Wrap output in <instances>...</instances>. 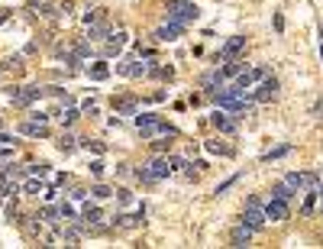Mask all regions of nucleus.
I'll list each match as a JSON object with an SVG mask.
<instances>
[{"label": "nucleus", "mask_w": 323, "mask_h": 249, "mask_svg": "<svg viewBox=\"0 0 323 249\" xmlns=\"http://www.w3.org/2000/svg\"><path fill=\"white\" fill-rule=\"evenodd\" d=\"M136 130H139L142 139H155V136H165V133H168V136H178V130L168 126L159 113H139V117H136Z\"/></svg>", "instance_id": "1"}, {"label": "nucleus", "mask_w": 323, "mask_h": 249, "mask_svg": "<svg viewBox=\"0 0 323 249\" xmlns=\"http://www.w3.org/2000/svg\"><path fill=\"white\" fill-rule=\"evenodd\" d=\"M171 162H168V156L162 159V156H155V159H149L146 165H142V168L136 171L139 175V181H146V185H155V181H162V178H168L171 175Z\"/></svg>", "instance_id": "2"}, {"label": "nucleus", "mask_w": 323, "mask_h": 249, "mask_svg": "<svg viewBox=\"0 0 323 249\" xmlns=\"http://www.w3.org/2000/svg\"><path fill=\"white\" fill-rule=\"evenodd\" d=\"M165 16L175 20V23H194L200 16V7L194 0H168V3H165Z\"/></svg>", "instance_id": "3"}, {"label": "nucleus", "mask_w": 323, "mask_h": 249, "mask_svg": "<svg viewBox=\"0 0 323 249\" xmlns=\"http://www.w3.org/2000/svg\"><path fill=\"white\" fill-rule=\"evenodd\" d=\"M278 97V78L275 75H265V78L259 81V87L252 91V101L255 104H269V101H275Z\"/></svg>", "instance_id": "4"}, {"label": "nucleus", "mask_w": 323, "mask_h": 249, "mask_svg": "<svg viewBox=\"0 0 323 249\" xmlns=\"http://www.w3.org/2000/svg\"><path fill=\"white\" fill-rule=\"evenodd\" d=\"M246 52V36H230L216 55V62H230V58H239V55Z\"/></svg>", "instance_id": "5"}, {"label": "nucleus", "mask_w": 323, "mask_h": 249, "mask_svg": "<svg viewBox=\"0 0 323 249\" xmlns=\"http://www.w3.org/2000/svg\"><path fill=\"white\" fill-rule=\"evenodd\" d=\"M110 32H113V29H110L107 16H104V10H100V13L94 16L91 23H87V39H91V42H100V39H107Z\"/></svg>", "instance_id": "6"}, {"label": "nucleus", "mask_w": 323, "mask_h": 249, "mask_svg": "<svg viewBox=\"0 0 323 249\" xmlns=\"http://www.w3.org/2000/svg\"><path fill=\"white\" fill-rule=\"evenodd\" d=\"M185 26L188 23H175V20H168V23H162L159 29H155V39H159V42H178L181 36H185Z\"/></svg>", "instance_id": "7"}, {"label": "nucleus", "mask_w": 323, "mask_h": 249, "mask_svg": "<svg viewBox=\"0 0 323 249\" xmlns=\"http://www.w3.org/2000/svg\"><path fill=\"white\" fill-rule=\"evenodd\" d=\"M42 87H32V84H26V87H13V91H10V97H13V104H20V107H29L32 101H39V97H42Z\"/></svg>", "instance_id": "8"}, {"label": "nucleus", "mask_w": 323, "mask_h": 249, "mask_svg": "<svg viewBox=\"0 0 323 249\" xmlns=\"http://www.w3.org/2000/svg\"><path fill=\"white\" fill-rule=\"evenodd\" d=\"M265 217H269L271 223H281V220H288V217H291L288 201H281V197H271V201L265 204Z\"/></svg>", "instance_id": "9"}, {"label": "nucleus", "mask_w": 323, "mask_h": 249, "mask_svg": "<svg viewBox=\"0 0 323 249\" xmlns=\"http://www.w3.org/2000/svg\"><path fill=\"white\" fill-rule=\"evenodd\" d=\"M252 226H246V223H236L230 230V246H236V249H242V246H249V243H252Z\"/></svg>", "instance_id": "10"}, {"label": "nucleus", "mask_w": 323, "mask_h": 249, "mask_svg": "<svg viewBox=\"0 0 323 249\" xmlns=\"http://www.w3.org/2000/svg\"><path fill=\"white\" fill-rule=\"evenodd\" d=\"M265 220H269V217H265V207H246V210H242V220H239V223L252 226L255 233H259L262 226H265Z\"/></svg>", "instance_id": "11"}, {"label": "nucleus", "mask_w": 323, "mask_h": 249, "mask_svg": "<svg viewBox=\"0 0 323 249\" xmlns=\"http://www.w3.org/2000/svg\"><path fill=\"white\" fill-rule=\"evenodd\" d=\"M223 81H226V75H223V68H220V65H216L214 71H207V75H200V87H204V94L216 91V87H223Z\"/></svg>", "instance_id": "12"}, {"label": "nucleus", "mask_w": 323, "mask_h": 249, "mask_svg": "<svg viewBox=\"0 0 323 249\" xmlns=\"http://www.w3.org/2000/svg\"><path fill=\"white\" fill-rule=\"evenodd\" d=\"M210 123H214L220 133H236V120H233V113H226V110H216L214 117H210Z\"/></svg>", "instance_id": "13"}, {"label": "nucleus", "mask_w": 323, "mask_h": 249, "mask_svg": "<svg viewBox=\"0 0 323 249\" xmlns=\"http://www.w3.org/2000/svg\"><path fill=\"white\" fill-rule=\"evenodd\" d=\"M123 46H126V32H110L104 55H107V58H113V55H120V49H123Z\"/></svg>", "instance_id": "14"}, {"label": "nucleus", "mask_w": 323, "mask_h": 249, "mask_svg": "<svg viewBox=\"0 0 323 249\" xmlns=\"http://www.w3.org/2000/svg\"><path fill=\"white\" fill-rule=\"evenodd\" d=\"M20 133H23V136H39V139H46L49 126L39 123V120H26V123H20Z\"/></svg>", "instance_id": "15"}, {"label": "nucleus", "mask_w": 323, "mask_h": 249, "mask_svg": "<svg viewBox=\"0 0 323 249\" xmlns=\"http://www.w3.org/2000/svg\"><path fill=\"white\" fill-rule=\"evenodd\" d=\"M120 75H126V78H139V75H149V65L146 62H123V65H120Z\"/></svg>", "instance_id": "16"}, {"label": "nucleus", "mask_w": 323, "mask_h": 249, "mask_svg": "<svg viewBox=\"0 0 323 249\" xmlns=\"http://www.w3.org/2000/svg\"><path fill=\"white\" fill-rule=\"evenodd\" d=\"M113 110H116V113H136L139 101H136V97H113Z\"/></svg>", "instance_id": "17"}, {"label": "nucleus", "mask_w": 323, "mask_h": 249, "mask_svg": "<svg viewBox=\"0 0 323 249\" xmlns=\"http://www.w3.org/2000/svg\"><path fill=\"white\" fill-rule=\"evenodd\" d=\"M317 197H320V188H307V197H304V204H300V217H310V214H314Z\"/></svg>", "instance_id": "18"}, {"label": "nucleus", "mask_w": 323, "mask_h": 249, "mask_svg": "<svg viewBox=\"0 0 323 249\" xmlns=\"http://www.w3.org/2000/svg\"><path fill=\"white\" fill-rule=\"evenodd\" d=\"M285 181L294 188V191H307V171H288Z\"/></svg>", "instance_id": "19"}, {"label": "nucleus", "mask_w": 323, "mask_h": 249, "mask_svg": "<svg viewBox=\"0 0 323 249\" xmlns=\"http://www.w3.org/2000/svg\"><path fill=\"white\" fill-rule=\"evenodd\" d=\"M233 84H236V87H239L242 94H249V91L255 87V78H252V71H239L236 78H233Z\"/></svg>", "instance_id": "20"}, {"label": "nucleus", "mask_w": 323, "mask_h": 249, "mask_svg": "<svg viewBox=\"0 0 323 249\" xmlns=\"http://www.w3.org/2000/svg\"><path fill=\"white\" fill-rule=\"evenodd\" d=\"M81 217H84V223H87V226H97L100 220H104V210H100V207H91V204H87Z\"/></svg>", "instance_id": "21"}, {"label": "nucleus", "mask_w": 323, "mask_h": 249, "mask_svg": "<svg viewBox=\"0 0 323 249\" xmlns=\"http://www.w3.org/2000/svg\"><path fill=\"white\" fill-rule=\"evenodd\" d=\"M294 188L288 185V181H278V185H271V197H281V201H291Z\"/></svg>", "instance_id": "22"}, {"label": "nucleus", "mask_w": 323, "mask_h": 249, "mask_svg": "<svg viewBox=\"0 0 323 249\" xmlns=\"http://www.w3.org/2000/svg\"><path fill=\"white\" fill-rule=\"evenodd\" d=\"M116 226H139L142 223V214H120V217H113Z\"/></svg>", "instance_id": "23"}, {"label": "nucleus", "mask_w": 323, "mask_h": 249, "mask_svg": "<svg viewBox=\"0 0 323 249\" xmlns=\"http://www.w3.org/2000/svg\"><path fill=\"white\" fill-rule=\"evenodd\" d=\"M204 149H207V152H214V156H233V149L223 146V142H216V139H207V142H204Z\"/></svg>", "instance_id": "24"}, {"label": "nucleus", "mask_w": 323, "mask_h": 249, "mask_svg": "<svg viewBox=\"0 0 323 249\" xmlns=\"http://www.w3.org/2000/svg\"><path fill=\"white\" fill-rule=\"evenodd\" d=\"M168 149H171V136H168V133H165V136H155V139H152V152H155V156L168 152Z\"/></svg>", "instance_id": "25"}, {"label": "nucleus", "mask_w": 323, "mask_h": 249, "mask_svg": "<svg viewBox=\"0 0 323 249\" xmlns=\"http://www.w3.org/2000/svg\"><path fill=\"white\" fill-rule=\"evenodd\" d=\"M71 49H75V55L81 58V62H87V58L94 55V52H91V39H81V42H75Z\"/></svg>", "instance_id": "26"}, {"label": "nucleus", "mask_w": 323, "mask_h": 249, "mask_svg": "<svg viewBox=\"0 0 323 249\" xmlns=\"http://www.w3.org/2000/svg\"><path fill=\"white\" fill-rule=\"evenodd\" d=\"M87 75H91L94 81H104V78H107V75H110V68H107V65H104V62H97V65H91V68H87Z\"/></svg>", "instance_id": "27"}, {"label": "nucleus", "mask_w": 323, "mask_h": 249, "mask_svg": "<svg viewBox=\"0 0 323 249\" xmlns=\"http://www.w3.org/2000/svg\"><path fill=\"white\" fill-rule=\"evenodd\" d=\"M239 71H246V68H242V62H239V58H230V62L223 65V75H226V78H236Z\"/></svg>", "instance_id": "28"}, {"label": "nucleus", "mask_w": 323, "mask_h": 249, "mask_svg": "<svg viewBox=\"0 0 323 249\" xmlns=\"http://www.w3.org/2000/svg\"><path fill=\"white\" fill-rule=\"evenodd\" d=\"M288 152H291V146H278V149H271V152H265V156H262V162H275V159L288 156Z\"/></svg>", "instance_id": "29"}, {"label": "nucleus", "mask_w": 323, "mask_h": 249, "mask_svg": "<svg viewBox=\"0 0 323 249\" xmlns=\"http://www.w3.org/2000/svg\"><path fill=\"white\" fill-rule=\"evenodd\" d=\"M39 191H46V188H42V181H36V175H32V178H26L23 194H39Z\"/></svg>", "instance_id": "30"}, {"label": "nucleus", "mask_w": 323, "mask_h": 249, "mask_svg": "<svg viewBox=\"0 0 323 249\" xmlns=\"http://www.w3.org/2000/svg\"><path fill=\"white\" fill-rule=\"evenodd\" d=\"M32 10H36V13H42V16H46V20H55V16H58V10H55L52 3H36V7H32Z\"/></svg>", "instance_id": "31"}, {"label": "nucleus", "mask_w": 323, "mask_h": 249, "mask_svg": "<svg viewBox=\"0 0 323 249\" xmlns=\"http://www.w3.org/2000/svg\"><path fill=\"white\" fill-rule=\"evenodd\" d=\"M75 146H78V136H71V133H65L62 139H58V149H62V152H71Z\"/></svg>", "instance_id": "32"}, {"label": "nucleus", "mask_w": 323, "mask_h": 249, "mask_svg": "<svg viewBox=\"0 0 323 249\" xmlns=\"http://www.w3.org/2000/svg\"><path fill=\"white\" fill-rule=\"evenodd\" d=\"M91 194L97 197V201H107V197L113 194V188H107V185H94V188H91Z\"/></svg>", "instance_id": "33"}, {"label": "nucleus", "mask_w": 323, "mask_h": 249, "mask_svg": "<svg viewBox=\"0 0 323 249\" xmlns=\"http://www.w3.org/2000/svg\"><path fill=\"white\" fill-rule=\"evenodd\" d=\"M78 146H84V149H91L94 156H104V152H107V146H104V142H91V139H81V142H78Z\"/></svg>", "instance_id": "34"}, {"label": "nucleus", "mask_w": 323, "mask_h": 249, "mask_svg": "<svg viewBox=\"0 0 323 249\" xmlns=\"http://www.w3.org/2000/svg\"><path fill=\"white\" fill-rule=\"evenodd\" d=\"M236 181H239V175H230V178H226V181H223V185H216V191H214V194H216V197H223V194H226V191H230V188H233V185H236Z\"/></svg>", "instance_id": "35"}, {"label": "nucleus", "mask_w": 323, "mask_h": 249, "mask_svg": "<svg viewBox=\"0 0 323 249\" xmlns=\"http://www.w3.org/2000/svg\"><path fill=\"white\" fill-rule=\"evenodd\" d=\"M75 120H78V110H75V107H68V110L62 113V123L68 126V123H75Z\"/></svg>", "instance_id": "36"}, {"label": "nucleus", "mask_w": 323, "mask_h": 249, "mask_svg": "<svg viewBox=\"0 0 323 249\" xmlns=\"http://www.w3.org/2000/svg\"><path fill=\"white\" fill-rule=\"evenodd\" d=\"M29 171H32V175H39V178H46V175H49V165H46V162H39V165H32Z\"/></svg>", "instance_id": "37"}, {"label": "nucleus", "mask_w": 323, "mask_h": 249, "mask_svg": "<svg viewBox=\"0 0 323 249\" xmlns=\"http://www.w3.org/2000/svg\"><path fill=\"white\" fill-rule=\"evenodd\" d=\"M58 210H62V217H65V220H75V210H71V204H62Z\"/></svg>", "instance_id": "38"}, {"label": "nucleus", "mask_w": 323, "mask_h": 249, "mask_svg": "<svg viewBox=\"0 0 323 249\" xmlns=\"http://www.w3.org/2000/svg\"><path fill=\"white\" fill-rule=\"evenodd\" d=\"M71 197H75V201H84L87 191H84V188H75V191H71Z\"/></svg>", "instance_id": "39"}, {"label": "nucleus", "mask_w": 323, "mask_h": 249, "mask_svg": "<svg viewBox=\"0 0 323 249\" xmlns=\"http://www.w3.org/2000/svg\"><path fill=\"white\" fill-rule=\"evenodd\" d=\"M116 197H120V201H123V204H130V201H133V194H130V191H126V188H120V194H116Z\"/></svg>", "instance_id": "40"}, {"label": "nucleus", "mask_w": 323, "mask_h": 249, "mask_svg": "<svg viewBox=\"0 0 323 249\" xmlns=\"http://www.w3.org/2000/svg\"><path fill=\"white\" fill-rule=\"evenodd\" d=\"M91 171H94V175H100V171H104V162H100V159H94V162H91Z\"/></svg>", "instance_id": "41"}, {"label": "nucleus", "mask_w": 323, "mask_h": 249, "mask_svg": "<svg viewBox=\"0 0 323 249\" xmlns=\"http://www.w3.org/2000/svg\"><path fill=\"white\" fill-rule=\"evenodd\" d=\"M275 29H278V32L285 29V16H281V13H275Z\"/></svg>", "instance_id": "42"}, {"label": "nucleus", "mask_w": 323, "mask_h": 249, "mask_svg": "<svg viewBox=\"0 0 323 249\" xmlns=\"http://www.w3.org/2000/svg\"><path fill=\"white\" fill-rule=\"evenodd\" d=\"M314 117H323V101H317V104H314Z\"/></svg>", "instance_id": "43"}, {"label": "nucleus", "mask_w": 323, "mask_h": 249, "mask_svg": "<svg viewBox=\"0 0 323 249\" xmlns=\"http://www.w3.org/2000/svg\"><path fill=\"white\" fill-rule=\"evenodd\" d=\"M10 142H13V139H10L7 133H0V146H10Z\"/></svg>", "instance_id": "44"}, {"label": "nucleus", "mask_w": 323, "mask_h": 249, "mask_svg": "<svg viewBox=\"0 0 323 249\" xmlns=\"http://www.w3.org/2000/svg\"><path fill=\"white\" fill-rule=\"evenodd\" d=\"M320 197H323V185H320Z\"/></svg>", "instance_id": "45"}, {"label": "nucleus", "mask_w": 323, "mask_h": 249, "mask_svg": "<svg viewBox=\"0 0 323 249\" xmlns=\"http://www.w3.org/2000/svg\"><path fill=\"white\" fill-rule=\"evenodd\" d=\"M0 75H3V68H0Z\"/></svg>", "instance_id": "46"}]
</instances>
